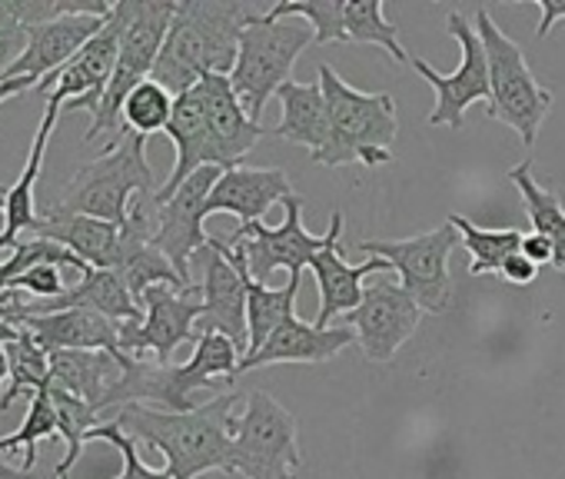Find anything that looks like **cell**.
<instances>
[{
	"label": "cell",
	"instance_id": "obj_16",
	"mask_svg": "<svg viewBox=\"0 0 565 479\" xmlns=\"http://www.w3.org/2000/svg\"><path fill=\"white\" fill-rule=\"evenodd\" d=\"M120 57V14L117 8L110 11L104 31L57 74L44 77L34 94H47V107H71V110H87L94 114Z\"/></svg>",
	"mask_w": 565,
	"mask_h": 479
},
{
	"label": "cell",
	"instance_id": "obj_6",
	"mask_svg": "<svg viewBox=\"0 0 565 479\" xmlns=\"http://www.w3.org/2000/svg\"><path fill=\"white\" fill-rule=\"evenodd\" d=\"M157 190L160 187L147 163V140L124 130L94 163L81 167L71 177L64 196L54 206L124 226L134 210V200L140 196L153 200Z\"/></svg>",
	"mask_w": 565,
	"mask_h": 479
},
{
	"label": "cell",
	"instance_id": "obj_34",
	"mask_svg": "<svg viewBox=\"0 0 565 479\" xmlns=\"http://www.w3.org/2000/svg\"><path fill=\"white\" fill-rule=\"evenodd\" d=\"M173 104H177V97L167 87H160L153 77L137 84L130 91V97L124 100V114H120L124 130H130V134H137L143 140H150L160 130L167 134L170 117H173Z\"/></svg>",
	"mask_w": 565,
	"mask_h": 479
},
{
	"label": "cell",
	"instance_id": "obj_13",
	"mask_svg": "<svg viewBox=\"0 0 565 479\" xmlns=\"http://www.w3.org/2000/svg\"><path fill=\"white\" fill-rule=\"evenodd\" d=\"M446 31L449 38L459 44V67L452 74H439L433 64H426L423 57H413L409 64L416 67V74L436 91V107L426 117V127H449V130H462L466 127V110L472 104H486L492 100V84H489V57L482 47V38L476 31V24H469L459 11H452L446 18Z\"/></svg>",
	"mask_w": 565,
	"mask_h": 479
},
{
	"label": "cell",
	"instance_id": "obj_1",
	"mask_svg": "<svg viewBox=\"0 0 565 479\" xmlns=\"http://www.w3.org/2000/svg\"><path fill=\"white\" fill-rule=\"evenodd\" d=\"M239 393H220L216 400L190 413H163L130 403L117 413L120 429L130 439L153 446L167 459L173 479H200L203 472H233V409Z\"/></svg>",
	"mask_w": 565,
	"mask_h": 479
},
{
	"label": "cell",
	"instance_id": "obj_25",
	"mask_svg": "<svg viewBox=\"0 0 565 479\" xmlns=\"http://www.w3.org/2000/svg\"><path fill=\"white\" fill-rule=\"evenodd\" d=\"M31 236L54 240V244L67 247L71 254H77L84 264H90L97 270H117V264H120L124 226L97 220V216L51 206L38 216V223L31 226Z\"/></svg>",
	"mask_w": 565,
	"mask_h": 479
},
{
	"label": "cell",
	"instance_id": "obj_9",
	"mask_svg": "<svg viewBox=\"0 0 565 479\" xmlns=\"http://www.w3.org/2000/svg\"><path fill=\"white\" fill-rule=\"evenodd\" d=\"M300 419L266 390L243 396L233 416V472L243 479H300Z\"/></svg>",
	"mask_w": 565,
	"mask_h": 479
},
{
	"label": "cell",
	"instance_id": "obj_35",
	"mask_svg": "<svg viewBox=\"0 0 565 479\" xmlns=\"http://www.w3.org/2000/svg\"><path fill=\"white\" fill-rule=\"evenodd\" d=\"M51 400H54V409H57V426H61V436L67 443V453L64 459L57 462V479H67V472L77 466L81 453H84V443L90 439V429L100 426L97 423V409L90 403H84L81 396L67 393V390H57L51 386Z\"/></svg>",
	"mask_w": 565,
	"mask_h": 479
},
{
	"label": "cell",
	"instance_id": "obj_39",
	"mask_svg": "<svg viewBox=\"0 0 565 479\" xmlns=\"http://www.w3.org/2000/svg\"><path fill=\"white\" fill-rule=\"evenodd\" d=\"M499 277H502L505 284H515V287H529V284L539 277V267H535L522 251H515V254L502 264Z\"/></svg>",
	"mask_w": 565,
	"mask_h": 479
},
{
	"label": "cell",
	"instance_id": "obj_21",
	"mask_svg": "<svg viewBox=\"0 0 565 479\" xmlns=\"http://www.w3.org/2000/svg\"><path fill=\"white\" fill-rule=\"evenodd\" d=\"M110 14H71L51 24L28 28V51L4 77H51L71 64L107 24Z\"/></svg>",
	"mask_w": 565,
	"mask_h": 479
},
{
	"label": "cell",
	"instance_id": "obj_5",
	"mask_svg": "<svg viewBox=\"0 0 565 479\" xmlns=\"http://www.w3.org/2000/svg\"><path fill=\"white\" fill-rule=\"evenodd\" d=\"M114 8L120 14V57L97 110L90 114V127L84 134L87 143L104 134H114V140L124 134V100L137 84L153 77L157 57L177 14V0H120Z\"/></svg>",
	"mask_w": 565,
	"mask_h": 479
},
{
	"label": "cell",
	"instance_id": "obj_14",
	"mask_svg": "<svg viewBox=\"0 0 565 479\" xmlns=\"http://www.w3.org/2000/svg\"><path fill=\"white\" fill-rule=\"evenodd\" d=\"M200 287H150L140 300L143 320L120 323V347L130 360H150L167 366L183 343L200 340V317L203 300L196 297Z\"/></svg>",
	"mask_w": 565,
	"mask_h": 479
},
{
	"label": "cell",
	"instance_id": "obj_44",
	"mask_svg": "<svg viewBox=\"0 0 565 479\" xmlns=\"http://www.w3.org/2000/svg\"><path fill=\"white\" fill-rule=\"evenodd\" d=\"M4 380H11V363H8V343H0V390H4Z\"/></svg>",
	"mask_w": 565,
	"mask_h": 479
},
{
	"label": "cell",
	"instance_id": "obj_12",
	"mask_svg": "<svg viewBox=\"0 0 565 479\" xmlns=\"http://www.w3.org/2000/svg\"><path fill=\"white\" fill-rule=\"evenodd\" d=\"M263 18H300L313 28L317 44H376L396 64L413 61L399 44V28L386 21L383 0H279Z\"/></svg>",
	"mask_w": 565,
	"mask_h": 479
},
{
	"label": "cell",
	"instance_id": "obj_29",
	"mask_svg": "<svg viewBox=\"0 0 565 479\" xmlns=\"http://www.w3.org/2000/svg\"><path fill=\"white\" fill-rule=\"evenodd\" d=\"M124 363L104 350H57L51 353V386L67 390L104 413L107 393L117 386Z\"/></svg>",
	"mask_w": 565,
	"mask_h": 479
},
{
	"label": "cell",
	"instance_id": "obj_32",
	"mask_svg": "<svg viewBox=\"0 0 565 479\" xmlns=\"http://www.w3.org/2000/svg\"><path fill=\"white\" fill-rule=\"evenodd\" d=\"M446 223L456 226L462 247L469 251V274L472 277L499 274L502 264L522 247V240H525V233L515 230V226H509V230H489V226H476L462 213H449Z\"/></svg>",
	"mask_w": 565,
	"mask_h": 479
},
{
	"label": "cell",
	"instance_id": "obj_17",
	"mask_svg": "<svg viewBox=\"0 0 565 479\" xmlns=\"http://www.w3.org/2000/svg\"><path fill=\"white\" fill-rule=\"evenodd\" d=\"M423 307L393 280H380L363 294V304L347 317V327L356 330V343L370 363H390L403 343L416 333Z\"/></svg>",
	"mask_w": 565,
	"mask_h": 479
},
{
	"label": "cell",
	"instance_id": "obj_2",
	"mask_svg": "<svg viewBox=\"0 0 565 479\" xmlns=\"http://www.w3.org/2000/svg\"><path fill=\"white\" fill-rule=\"evenodd\" d=\"M256 11L239 0H180L153 81L173 97L193 91L206 74H226L236 64L239 34Z\"/></svg>",
	"mask_w": 565,
	"mask_h": 479
},
{
	"label": "cell",
	"instance_id": "obj_22",
	"mask_svg": "<svg viewBox=\"0 0 565 479\" xmlns=\"http://www.w3.org/2000/svg\"><path fill=\"white\" fill-rule=\"evenodd\" d=\"M14 327L28 330L47 356L57 350H104V353L117 356L120 363L130 360L120 347V323H114L94 310H57V313H44V317L18 313Z\"/></svg>",
	"mask_w": 565,
	"mask_h": 479
},
{
	"label": "cell",
	"instance_id": "obj_27",
	"mask_svg": "<svg viewBox=\"0 0 565 479\" xmlns=\"http://www.w3.org/2000/svg\"><path fill=\"white\" fill-rule=\"evenodd\" d=\"M279 107H282V117L279 124L269 130L273 137L287 140V143H297V147H307L310 150V160H323L330 143H333V127H330V110H327V97H323V87L320 81H290L282 84L279 94H276Z\"/></svg>",
	"mask_w": 565,
	"mask_h": 479
},
{
	"label": "cell",
	"instance_id": "obj_31",
	"mask_svg": "<svg viewBox=\"0 0 565 479\" xmlns=\"http://www.w3.org/2000/svg\"><path fill=\"white\" fill-rule=\"evenodd\" d=\"M509 183L522 193L525 216L532 220V233L545 236L548 244H552V251H555V270L565 274V206H562V200L535 180L532 160L515 163L509 170Z\"/></svg>",
	"mask_w": 565,
	"mask_h": 479
},
{
	"label": "cell",
	"instance_id": "obj_23",
	"mask_svg": "<svg viewBox=\"0 0 565 479\" xmlns=\"http://www.w3.org/2000/svg\"><path fill=\"white\" fill-rule=\"evenodd\" d=\"M167 137L177 147V160H173L170 177L157 190L153 203L170 200L180 190V183L190 180L196 170H203V167H216L220 170V153H216V143H213L210 124H206V107H203V97H200L196 87L177 97L173 117H170V127H167Z\"/></svg>",
	"mask_w": 565,
	"mask_h": 479
},
{
	"label": "cell",
	"instance_id": "obj_7",
	"mask_svg": "<svg viewBox=\"0 0 565 479\" xmlns=\"http://www.w3.org/2000/svg\"><path fill=\"white\" fill-rule=\"evenodd\" d=\"M310 44H317V34L300 18L266 21L259 11L249 18V24L239 34L236 64L230 71V84L239 104L246 107L249 120L259 124L269 97H276L282 84H290L297 57Z\"/></svg>",
	"mask_w": 565,
	"mask_h": 479
},
{
	"label": "cell",
	"instance_id": "obj_20",
	"mask_svg": "<svg viewBox=\"0 0 565 479\" xmlns=\"http://www.w3.org/2000/svg\"><path fill=\"white\" fill-rule=\"evenodd\" d=\"M294 190L287 170L279 167H233L223 170L216 187L210 190L206 200V216L213 213H233L239 220V226L246 223H263V213H269V206L282 203Z\"/></svg>",
	"mask_w": 565,
	"mask_h": 479
},
{
	"label": "cell",
	"instance_id": "obj_3",
	"mask_svg": "<svg viewBox=\"0 0 565 479\" xmlns=\"http://www.w3.org/2000/svg\"><path fill=\"white\" fill-rule=\"evenodd\" d=\"M239 347L223 333H200L193 356L180 366L150 363V360H127L117 386L107 393L104 409L130 406V403H153L163 413H190L196 409V390H220L239 376Z\"/></svg>",
	"mask_w": 565,
	"mask_h": 479
},
{
	"label": "cell",
	"instance_id": "obj_18",
	"mask_svg": "<svg viewBox=\"0 0 565 479\" xmlns=\"http://www.w3.org/2000/svg\"><path fill=\"white\" fill-rule=\"evenodd\" d=\"M193 264L203 267L200 333H223L239 347V353H246V280H243V274L223 254L216 236H210V244L193 257Z\"/></svg>",
	"mask_w": 565,
	"mask_h": 479
},
{
	"label": "cell",
	"instance_id": "obj_4",
	"mask_svg": "<svg viewBox=\"0 0 565 479\" xmlns=\"http://www.w3.org/2000/svg\"><path fill=\"white\" fill-rule=\"evenodd\" d=\"M317 81L327 97L333 143L320 167H383L393 160V143L399 134V110L393 94H363L350 81H343L330 64L317 67Z\"/></svg>",
	"mask_w": 565,
	"mask_h": 479
},
{
	"label": "cell",
	"instance_id": "obj_40",
	"mask_svg": "<svg viewBox=\"0 0 565 479\" xmlns=\"http://www.w3.org/2000/svg\"><path fill=\"white\" fill-rule=\"evenodd\" d=\"M525 4L539 8V14H542L539 31H535V41H545L552 34V28L558 21H565V0H525Z\"/></svg>",
	"mask_w": 565,
	"mask_h": 479
},
{
	"label": "cell",
	"instance_id": "obj_36",
	"mask_svg": "<svg viewBox=\"0 0 565 479\" xmlns=\"http://www.w3.org/2000/svg\"><path fill=\"white\" fill-rule=\"evenodd\" d=\"M54 436H61V426H57V409H54L51 390H38L28 396V416H24L21 429L11 436H0V456L14 453L21 446L24 449V469L31 472L38 462V443L54 439Z\"/></svg>",
	"mask_w": 565,
	"mask_h": 479
},
{
	"label": "cell",
	"instance_id": "obj_11",
	"mask_svg": "<svg viewBox=\"0 0 565 479\" xmlns=\"http://www.w3.org/2000/svg\"><path fill=\"white\" fill-rule=\"evenodd\" d=\"M462 244L452 223H443L429 233L403 236V240H363L360 251L366 257H380L390 270L399 274V287L423 307V313H446L452 300L449 254Z\"/></svg>",
	"mask_w": 565,
	"mask_h": 479
},
{
	"label": "cell",
	"instance_id": "obj_33",
	"mask_svg": "<svg viewBox=\"0 0 565 479\" xmlns=\"http://www.w3.org/2000/svg\"><path fill=\"white\" fill-rule=\"evenodd\" d=\"M21 330V327H18ZM8 363H11V386L0 396V413H8L18 396H31L38 390H51V356L38 347V340L21 330L14 343H8Z\"/></svg>",
	"mask_w": 565,
	"mask_h": 479
},
{
	"label": "cell",
	"instance_id": "obj_8",
	"mask_svg": "<svg viewBox=\"0 0 565 479\" xmlns=\"http://www.w3.org/2000/svg\"><path fill=\"white\" fill-rule=\"evenodd\" d=\"M476 31L482 38L486 57H489V84H492V100H489V117L505 124L512 134H519L522 147H532L539 137L542 120L548 117L555 94L535 81V74L525 64L522 47L492 21L489 11H476Z\"/></svg>",
	"mask_w": 565,
	"mask_h": 479
},
{
	"label": "cell",
	"instance_id": "obj_19",
	"mask_svg": "<svg viewBox=\"0 0 565 479\" xmlns=\"http://www.w3.org/2000/svg\"><path fill=\"white\" fill-rule=\"evenodd\" d=\"M330 244L317 254V260L310 264L317 287H320V313H317V327H333L337 317H350L360 304H363V280L370 274H386L390 264L380 257H370L363 264H347L340 254V236H343V213L333 210L330 213Z\"/></svg>",
	"mask_w": 565,
	"mask_h": 479
},
{
	"label": "cell",
	"instance_id": "obj_38",
	"mask_svg": "<svg viewBox=\"0 0 565 479\" xmlns=\"http://www.w3.org/2000/svg\"><path fill=\"white\" fill-rule=\"evenodd\" d=\"M8 290H24V294H31L34 300H54V297H61L64 290H67V284H64V267H54V264H41V267H31L28 274H21V277H14L11 284H8Z\"/></svg>",
	"mask_w": 565,
	"mask_h": 479
},
{
	"label": "cell",
	"instance_id": "obj_41",
	"mask_svg": "<svg viewBox=\"0 0 565 479\" xmlns=\"http://www.w3.org/2000/svg\"><path fill=\"white\" fill-rule=\"evenodd\" d=\"M535 267H555V251H552V244L545 236H539V233H525V240H522V247H519Z\"/></svg>",
	"mask_w": 565,
	"mask_h": 479
},
{
	"label": "cell",
	"instance_id": "obj_28",
	"mask_svg": "<svg viewBox=\"0 0 565 479\" xmlns=\"http://www.w3.org/2000/svg\"><path fill=\"white\" fill-rule=\"evenodd\" d=\"M61 120V110L57 107H47L38 134H34V143H31V153H28V163L21 170V177L4 187L0 183V213H4V230H0V254L4 251H14L18 240L31 233V226L38 223V200H34V190H38V177H41V167H44V157H47V143H51V134Z\"/></svg>",
	"mask_w": 565,
	"mask_h": 479
},
{
	"label": "cell",
	"instance_id": "obj_15",
	"mask_svg": "<svg viewBox=\"0 0 565 479\" xmlns=\"http://www.w3.org/2000/svg\"><path fill=\"white\" fill-rule=\"evenodd\" d=\"M220 173L223 170H216V167H203L190 180H183L180 190L170 200L157 203L153 247L173 264V270L186 284H190V264H193V257L210 244V236L203 230V220H206L210 190L216 187Z\"/></svg>",
	"mask_w": 565,
	"mask_h": 479
},
{
	"label": "cell",
	"instance_id": "obj_37",
	"mask_svg": "<svg viewBox=\"0 0 565 479\" xmlns=\"http://www.w3.org/2000/svg\"><path fill=\"white\" fill-rule=\"evenodd\" d=\"M90 439H104V443H110V446L120 453L124 469H120L117 476H110V479H173L167 469H150V466L140 459V453H137V439H130V436L120 429V423H117V419L94 426V429H90Z\"/></svg>",
	"mask_w": 565,
	"mask_h": 479
},
{
	"label": "cell",
	"instance_id": "obj_45",
	"mask_svg": "<svg viewBox=\"0 0 565 479\" xmlns=\"http://www.w3.org/2000/svg\"><path fill=\"white\" fill-rule=\"evenodd\" d=\"M18 327H11V323H4V320H0V343H14L18 340Z\"/></svg>",
	"mask_w": 565,
	"mask_h": 479
},
{
	"label": "cell",
	"instance_id": "obj_24",
	"mask_svg": "<svg viewBox=\"0 0 565 479\" xmlns=\"http://www.w3.org/2000/svg\"><path fill=\"white\" fill-rule=\"evenodd\" d=\"M350 343H356L353 327H317L300 317H290L282 323L259 353L239 360V373L259 370V366H276V363H327L340 356Z\"/></svg>",
	"mask_w": 565,
	"mask_h": 479
},
{
	"label": "cell",
	"instance_id": "obj_42",
	"mask_svg": "<svg viewBox=\"0 0 565 479\" xmlns=\"http://www.w3.org/2000/svg\"><path fill=\"white\" fill-rule=\"evenodd\" d=\"M38 77H0V104L11 100V97H21L28 91H38Z\"/></svg>",
	"mask_w": 565,
	"mask_h": 479
},
{
	"label": "cell",
	"instance_id": "obj_26",
	"mask_svg": "<svg viewBox=\"0 0 565 479\" xmlns=\"http://www.w3.org/2000/svg\"><path fill=\"white\" fill-rule=\"evenodd\" d=\"M203 107H206V124L220 153V170L239 167V160L256 147V140L266 134L256 120H249L246 107L239 104L233 84L226 74H206L196 84Z\"/></svg>",
	"mask_w": 565,
	"mask_h": 479
},
{
	"label": "cell",
	"instance_id": "obj_43",
	"mask_svg": "<svg viewBox=\"0 0 565 479\" xmlns=\"http://www.w3.org/2000/svg\"><path fill=\"white\" fill-rule=\"evenodd\" d=\"M0 479H31V472H28V469H18V466H11L4 456H0Z\"/></svg>",
	"mask_w": 565,
	"mask_h": 479
},
{
	"label": "cell",
	"instance_id": "obj_30",
	"mask_svg": "<svg viewBox=\"0 0 565 479\" xmlns=\"http://www.w3.org/2000/svg\"><path fill=\"white\" fill-rule=\"evenodd\" d=\"M220 240V236H216ZM236 267V264H233ZM246 280V356L259 353L263 343L287 323L290 317H297V297H300V280L303 274H290L287 287H279V290H269L266 284H256L249 280L246 267H236Z\"/></svg>",
	"mask_w": 565,
	"mask_h": 479
},
{
	"label": "cell",
	"instance_id": "obj_46",
	"mask_svg": "<svg viewBox=\"0 0 565 479\" xmlns=\"http://www.w3.org/2000/svg\"><path fill=\"white\" fill-rule=\"evenodd\" d=\"M0 270H4V254H0ZM0 294H4V280H0Z\"/></svg>",
	"mask_w": 565,
	"mask_h": 479
},
{
	"label": "cell",
	"instance_id": "obj_10",
	"mask_svg": "<svg viewBox=\"0 0 565 479\" xmlns=\"http://www.w3.org/2000/svg\"><path fill=\"white\" fill-rule=\"evenodd\" d=\"M282 223L266 226V223H246L236 226L233 233L220 236L223 254L236 264L246 267L249 280L263 284L273 270L287 274H303L317 254L330 244V233L317 236L303 226V196L290 193L282 200Z\"/></svg>",
	"mask_w": 565,
	"mask_h": 479
}]
</instances>
